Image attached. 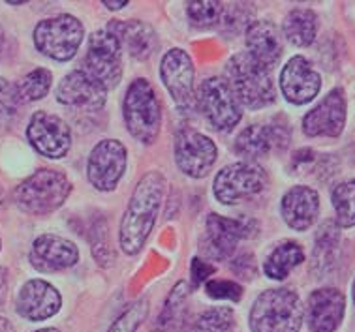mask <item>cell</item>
I'll return each instance as SVG.
<instances>
[{
	"label": "cell",
	"mask_w": 355,
	"mask_h": 332,
	"mask_svg": "<svg viewBox=\"0 0 355 332\" xmlns=\"http://www.w3.org/2000/svg\"><path fill=\"white\" fill-rule=\"evenodd\" d=\"M166 193V177L160 171H149L137 182L124 212L119 243L126 256H136L143 250L155 227Z\"/></svg>",
	"instance_id": "cell-1"
},
{
	"label": "cell",
	"mask_w": 355,
	"mask_h": 332,
	"mask_svg": "<svg viewBox=\"0 0 355 332\" xmlns=\"http://www.w3.org/2000/svg\"><path fill=\"white\" fill-rule=\"evenodd\" d=\"M224 76L233 96L245 107L263 109L277 100V90L269 70L259 66L246 51L237 53L227 60Z\"/></svg>",
	"instance_id": "cell-2"
},
{
	"label": "cell",
	"mask_w": 355,
	"mask_h": 332,
	"mask_svg": "<svg viewBox=\"0 0 355 332\" xmlns=\"http://www.w3.org/2000/svg\"><path fill=\"white\" fill-rule=\"evenodd\" d=\"M304 308L295 291L286 288L267 289L254 300L248 325L252 332H299Z\"/></svg>",
	"instance_id": "cell-3"
},
{
	"label": "cell",
	"mask_w": 355,
	"mask_h": 332,
	"mask_svg": "<svg viewBox=\"0 0 355 332\" xmlns=\"http://www.w3.org/2000/svg\"><path fill=\"white\" fill-rule=\"evenodd\" d=\"M70 193L71 182L64 173L57 169H38L15 188L13 201L26 214L44 216L60 209Z\"/></svg>",
	"instance_id": "cell-4"
},
{
	"label": "cell",
	"mask_w": 355,
	"mask_h": 332,
	"mask_svg": "<svg viewBox=\"0 0 355 332\" xmlns=\"http://www.w3.org/2000/svg\"><path fill=\"white\" fill-rule=\"evenodd\" d=\"M124 124L130 135L143 145H153L158 139L162 126V105L156 90L147 79L132 81L123 102Z\"/></svg>",
	"instance_id": "cell-5"
},
{
	"label": "cell",
	"mask_w": 355,
	"mask_h": 332,
	"mask_svg": "<svg viewBox=\"0 0 355 332\" xmlns=\"http://www.w3.org/2000/svg\"><path fill=\"white\" fill-rule=\"evenodd\" d=\"M83 38L85 28L81 21L68 13L40 21L34 28L36 49L57 62H66L76 57Z\"/></svg>",
	"instance_id": "cell-6"
},
{
	"label": "cell",
	"mask_w": 355,
	"mask_h": 332,
	"mask_svg": "<svg viewBox=\"0 0 355 332\" xmlns=\"http://www.w3.org/2000/svg\"><path fill=\"white\" fill-rule=\"evenodd\" d=\"M83 66V71L105 90L115 89L123 81V45L110 28L96 30L89 38Z\"/></svg>",
	"instance_id": "cell-7"
},
{
	"label": "cell",
	"mask_w": 355,
	"mask_h": 332,
	"mask_svg": "<svg viewBox=\"0 0 355 332\" xmlns=\"http://www.w3.org/2000/svg\"><path fill=\"white\" fill-rule=\"evenodd\" d=\"M196 105L216 132L227 134L235 130L243 119L241 103L222 77H209L201 81L196 94Z\"/></svg>",
	"instance_id": "cell-8"
},
{
	"label": "cell",
	"mask_w": 355,
	"mask_h": 332,
	"mask_svg": "<svg viewBox=\"0 0 355 332\" xmlns=\"http://www.w3.org/2000/svg\"><path fill=\"white\" fill-rule=\"evenodd\" d=\"M256 227L258 224L250 218H226L213 212L205 220L201 252L214 261L227 259L235 254L239 241L252 236Z\"/></svg>",
	"instance_id": "cell-9"
},
{
	"label": "cell",
	"mask_w": 355,
	"mask_h": 332,
	"mask_svg": "<svg viewBox=\"0 0 355 332\" xmlns=\"http://www.w3.org/2000/svg\"><path fill=\"white\" fill-rule=\"evenodd\" d=\"M267 186V175L254 161H235L216 175L213 192L222 204H235L252 198Z\"/></svg>",
	"instance_id": "cell-10"
},
{
	"label": "cell",
	"mask_w": 355,
	"mask_h": 332,
	"mask_svg": "<svg viewBox=\"0 0 355 332\" xmlns=\"http://www.w3.org/2000/svg\"><path fill=\"white\" fill-rule=\"evenodd\" d=\"M194 60L184 49H169L160 62V79L177 107L188 113L196 109Z\"/></svg>",
	"instance_id": "cell-11"
},
{
	"label": "cell",
	"mask_w": 355,
	"mask_h": 332,
	"mask_svg": "<svg viewBox=\"0 0 355 332\" xmlns=\"http://www.w3.org/2000/svg\"><path fill=\"white\" fill-rule=\"evenodd\" d=\"M128 164V152L121 141L103 139L91 150L87 161V177L98 192H113Z\"/></svg>",
	"instance_id": "cell-12"
},
{
	"label": "cell",
	"mask_w": 355,
	"mask_h": 332,
	"mask_svg": "<svg viewBox=\"0 0 355 332\" xmlns=\"http://www.w3.org/2000/svg\"><path fill=\"white\" fill-rule=\"evenodd\" d=\"M175 164L187 177L203 179L216 161L218 148L214 141L196 130L184 128L175 135Z\"/></svg>",
	"instance_id": "cell-13"
},
{
	"label": "cell",
	"mask_w": 355,
	"mask_h": 332,
	"mask_svg": "<svg viewBox=\"0 0 355 332\" xmlns=\"http://www.w3.org/2000/svg\"><path fill=\"white\" fill-rule=\"evenodd\" d=\"M26 137L36 152L51 160H60L71 148V132L60 116L36 111L26 126Z\"/></svg>",
	"instance_id": "cell-14"
},
{
	"label": "cell",
	"mask_w": 355,
	"mask_h": 332,
	"mask_svg": "<svg viewBox=\"0 0 355 332\" xmlns=\"http://www.w3.org/2000/svg\"><path fill=\"white\" fill-rule=\"evenodd\" d=\"M346 124V98L343 89H333L303 119V132L309 137H338Z\"/></svg>",
	"instance_id": "cell-15"
},
{
	"label": "cell",
	"mask_w": 355,
	"mask_h": 332,
	"mask_svg": "<svg viewBox=\"0 0 355 332\" xmlns=\"http://www.w3.org/2000/svg\"><path fill=\"white\" fill-rule=\"evenodd\" d=\"M280 89L288 102L293 105H304L318 96L322 89V77L310 64L309 58L297 55L282 68Z\"/></svg>",
	"instance_id": "cell-16"
},
{
	"label": "cell",
	"mask_w": 355,
	"mask_h": 332,
	"mask_svg": "<svg viewBox=\"0 0 355 332\" xmlns=\"http://www.w3.org/2000/svg\"><path fill=\"white\" fill-rule=\"evenodd\" d=\"M57 100L66 107L102 109L107 100V90L96 83L87 71L73 70L62 77L57 87Z\"/></svg>",
	"instance_id": "cell-17"
},
{
	"label": "cell",
	"mask_w": 355,
	"mask_h": 332,
	"mask_svg": "<svg viewBox=\"0 0 355 332\" xmlns=\"http://www.w3.org/2000/svg\"><path fill=\"white\" fill-rule=\"evenodd\" d=\"M62 306V297L46 280H28L21 288L15 310L28 321H46L53 317Z\"/></svg>",
	"instance_id": "cell-18"
},
{
	"label": "cell",
	"mask_w": 355,
	"mask_h": 332,
	"mask_svg": "<svg viewBox=\"0 0 355 332\" xmlns=\"http://www.w3.org/2000/svg\"><path fill=\"white\" fill-rule=\"evenodd\" d=\"M31 263L40 272H58L71 268L79 261L76 244L57 235H42L31 248Z\"/></svg>",
	"instance_id": "cell-19"
},
{
	"label": "cell",
	"mask_w": 355,
	"mask_h": 332,
	"mask_svg": "<svg viewBox=\"0 0 355 332\" xmlns=\"http://www.w3.org/2000/svg\"><path fill=\"white\" fill-rule=\"evenodd\" d=\"M346 299L335 288L312 291L306 302V321L312 332H335L343 323Z\"/></svg>",
	"instance_id": "cell-20"
},
{
	"label": "cell",
	"mask_w": 355,
	"mask_h": 332,
	"mask_svg": "<svg viewBox=\"0 0 355 332\" xmlns=\"http://www.w3.org/2000/svg\"><path fill=\"white\" fill-rule=\"evenodd\" d=\"M245 42L246 53L269 71L278 64L284 51L280 33L269 21H254L245 30Z\"/></svg>",
	"instance_id": "cell-21"
},
{
	"label": "cell",
	"mask_w": 355,
	"mask_h": 332,
	"mask_svg": "<svg viewBox=\"0 0 355 332\" xmlns=\"http://www.w3.org/2000/svg\"><path fill=\"white\" fill-rule=\"evenodd\" d=\"M280 212L291 229L306 231L320 214V195L309 186H293L284 193Z\"/></svg>",
	"instance_id": "cell-22"
},
{
	"label": "cell",
	"mask_w": 355,
	"mask_h": 332,
	"mask_svg": "<svg viewBox=\"0 0 355 332\" xmlns=\"http://www.w3.org/2000/svg\"><path fill=\"white\" fill-rule=\"evenodd\" d=\"M105 28L115 34L123 49H126L136 60H147L155 53L158 44L156 33L153 26L143 21H111Z\"/></svg>",
	"instance_id": "cell-23"
},
{
	"label": "cell",
	"mask_w": 355,
	"mask_h": 332,
	"mask_svg": "<svg viewBox=\"0 0 355 332\" xmlns=\"http://www.w3.org/2000/svg\"><path fill=\"white\" fill-rule=\"evenodd\" d=\"M286 40L297 47H309L318 34V17L312 10H291L282 25Z\"/></svg>",
	"instance_id": "cell-24"
},
{
	"label": "cell",
	"mask_w": 355,
	"mask_h": 332,
	"mask_svg": "<svg viewBox=\"0 0 355 332\" xmlns=\"http://www.w3.org/2000/svg\"><path fill=\"white\" fill-rule=\"evenodd\" d=\"M303 261L304 252L301 244L286 241V243L278 244L277 248L269 254V257L265 259L263 270L271 280H284L286 276Z\"/></svg>",
	"instance_id": "cell-25"
},
{
	"label": "cell",
	"mask_w": 355,
	"mask_h": 332,
	"mask_svg": "<svg viewBox=\"0 0 355 332\" xmlns=\"http://www.w3.org/2000/svg\"><path fill=\"white\" fill-rule=\"evenodd\" d=\"M275 148L271 128L263 124H250L246 126L235 141V150L246 158V160H256L261 156H267Z\"/></svg>",
	"instance_id": "cell-26"
},
{
	"label": "cell",
	"mask_w": 355,
	"mask_h": 332,
	"mask_svg": "<svg viewBox=\"0 0 355 332\" xmlns=\"http://www.w3.org/2000/svg\"><path fill=\"white\" fill-rule=\"evenodd\" d=\"M340 243L338 225L333 222H325L316 235V248H314V270H329L335 265L336 250Z\"/></svg>",
	"instance_id": "cell-27"
},
{
	"label": "cell",
	"mask_w": 355,
	"mask_h": 332,
	"mask_svg": "<svg viewBox=\"0 0 355 332\" xmlns=\"http://www.w3.org/2000/svg\"><path fill=\"white\" fill-rule=\"evenodd\" d=\"M335 207L336 225L338 227H354L355 225V179L344 180L336 184L331 193Z\"/></svg>",
	"instance_id": "cell-28"
},
{
	"label": "cell",
	"mask_w": 355,
	"mask_h": 332,
	"mask_svg": "<svg viewBox=\"0 0 355 332\" xmlns=\"http://www.w3.org/2000/svg\"><path fill=\"white\" fill-rule=\"evenodd\" d=\"M51 71L46 70V68H36L31 73H26L19 83L15 85L21 103L38 102L42 98H46L49 89H51Z\"/></svg>",
	"instance_id": "cell-29"
},
{
	"label": "cell",
	"mask_w": 355,
	"mask_h": 332,
	"mask_svg": "<svg viewBox=\"0 0 355 332\" xmlns=\"http://www.w3.org/2000/svg\"><path fill=\"white\" fill-rule=\"evenodd\" d=\"M187 13L190 25L196 28H213L220 25L224 4L218 0H201V2H188Z\"/></svg>",
	"instance_id": "cell-30"
},
{
	"label": "cell",
	"mask_w": 355,
	"mask_h": 332,
	"mask_svg": "<svg viewBox=\"0 0 355 332\" xmlns=\"http://www.w3.org/2000/svg\"><path fill=\"white\" fill-rule=\"evenodd\" d=\"M233 323H235V315L232 308L214 306L198 315L192 332H230Z\"/></svg>",
	"instance_id": "cell-31"
},
{
	"label": "cell",
	"mask_w": 355,
	"mask_h": 332,
	"mask_svg": "<svg viewBox=\"0 0 355 332\" xmlns=\"http://www.w3.org/2000/svg\"><path fill=\"white\" fill-rule=\"evenodd\" d=\"M254 4L248 2H239V4H224V13H222V21L220 25L224 26L227 34H237L241 30H246L252 25L254 21Z\"/></svg>",
	"instance_id": "cell-32"
},
{
	"label": "cell",
	"mask_w": 355,
	"mask_h": 332,
	"mask_svg": "<svg viewBox=\"0 0 355 332\" xmlns=\"http://www.w3.org/2000/svg\"><path fill=\"white\" fill-rule=\"evenodd\" d=\"M91 244H92V256L102 267H111L115 261V254L111 248L110 229L105 218H98L91 231Z\"/></svg>",
	"instance_id": "cell-33"
},
{
	"label": "cell",
	"mask_w": 355,
	"mask_h": 332,
	"mask_svg": "<svg viewBox=\"0 0 355 332\" xmlns=\"http://www.w3.org/2000/svg\"><path fill=\"white\" fill-rule=\"evenodd\" d=\"M188 297V283L187 281H179L171 293H169L168 300H166V306L158 315V323H156V331H169L175 325V321L179 317L181 312L182 302Z\"/></svg>",
	"instance_id": "cell-34"
},
{
	"label": "cell",
	"mask_w": 355,
	"mask_h": 332,
	"mask_svg": "<svg viewBox=\"0 0 355 332\" xmlns=\"http://www.w3.org/2000/svg\"><path fill=\"white\" fill-rule=\"evenodd\" d=\"M147 315H149V300H136V302L130 308H126L123 312V315L111 325L110 332H136Z\"/></svg>",
	"instance_id": "cell-35"
},
{
	"label": "cell",
	"mask_w": 355,
	"mask_h": 332,
	"mask_svg": "<svg viewBox=\"0 0 355 332\" xmlns=\"http://www.w3.org/2000/svg\"><path fill=\"white\" fill-rule=\"evenodd\" d=\"M21 100L15 85L0 77V122H10L17 116Z\"/></svg>",
	"instance_id": "cell-36"
},
{
	"label": "cell",
	"mask_w": 355,
	"mask_h": 332,
	"mask_svg": "<svg viewBox=\"0 0 355 332\" xmlns=\"http://www.w3.org/2000/svg\"><path fill=\"white\" fill-rule=\"evenodd\" d=\"M205 293L218 300H233L239 302L243 299V288L232 280H209L205 281Z\"/></svg>",
	"instance_id": "cell-37"
},
{
	"label": "cell",
	"mask_w": 355,
	"mask_h": 332,
	"mask_svg": "<svg viewBox=\"0 0 355 332\" xmlns=\"http://www.w3.org/2000/svg\"><path fill=\"white\" fill-rule=\"evenodd\" d=\"M190 272H192V280H194V286H200L203 281H207V278L213 274L214 267L211 263L201 261L200 257H194L192 259V265H190Z\"/></svg>",
	"instance_id": "cell-38"
},
{
	"label": "cell",
	"mask_w": 355,
	"mask_h": 332,
	"mask_svg": "<svg viewBox=\"0 0 355 332\" xmlns=\"http://www.w3.org/2000/svg\"><path fill=\"white\" fill-rule=\"evenodd\" d=\"M233 272L243 276V278H254L256 274V265H254V256H241L233 263Z\"/></svg>",
	"instance_id": "cell-39"
},
{
	"label": "cell",
	"mask_w": 355,
	"mask_h": 332,
	"mask_svg": "<svg viewBox=\"0 0 355 332\" xmlns=\"http://www.w3.org/2000/svg\"><path fill=\"white\" fill-rule=\"evenodd\" d=\"M8 291V270L4 267H0V304L6 300Z\"/></svg>",
	"instance_id": "cell-40"
},
{
	"label": "cell",
	"mask_w": 355,
	"mask_h": 332,
	"mask_svg": "<svg viewBox=\"0 0 355 332\" xmlns=\"http://www.w3.org/2000/svg\"><path fill=\"white\" fill-rule=\"evenodd\" d=\"M103 6L110 8V10H123L124 6H128V0H123V2H110V0H103Z\"/></svg>",
	"instance_id": "cell-41"
},
{
	"label": "cell",
	"mask_w": 355,
	"mask_h": 332,
	"mask_svg": "<svg viewBox=\"0 0 355 332\" xmlns=\"http://www.w3.org/2000/svg\"><path fill=\"white\" fill-rule=\"evenodd\" d=\"M0 332H15L13 325L6 317H0Z\"/></svg>",
	"instance_id": "cell-42"
},
{
	"label": "cell",
	"mask_w": 355,
	"mask_h": 332,
	"mask_svg": "<svg viewBox=\"0 0 355 332\" xmlns=\"http://www.w3.org/2000/svg\"><path fill=\"white\" fill-rule=\"evenodd\" d=\"M4 204V190H2V186H0V207Z\"/></svg>",
	"instance_id": "cell-43"
},
{
	"label": "cell",
	"mask_w": 355,
	"mask_h": 332,
	"mask_svg": "<svg viewBox=\"0 0 355 332\" xmlns=\"http://www.w3.org/2000/svg\"><path fill=\"white\" fill-rule=\"evenodd\" d=\"M34 332H60L57 329H40V331H34Z\"/></svg>",
	"instance_id": "cell-44"
},
{
	"label": "cell",
	"mask_w": 355,
	"mask_h": 332,
	"mask_svg": "<svg viewBox=\"0 0 355 332\" xmlns=\"http://www.w3.org/2000/svg\"><path fill=\"white\" fill-rule=\"evenodd\" d=\"M0 53H2V33H0Z\"/></svg>",
	"instance_id": "cell-45"
},
{
	"label": "cell",
	"mask_w": 355,
	"mask_h": 332,
	"mask_svg": "<svg viewBox=\"0 0 355 332\" xmlns=\"http://www.w3.org/2000/svg\"><path fill=\"white\" fill-rule=\"evenodd\" d=\"M354 302H355V281H354Z\"/></svg>",
	"instance_id": "cell-46"
}]
</instances>
